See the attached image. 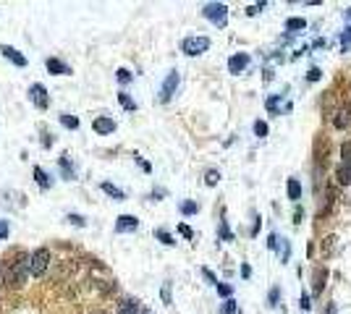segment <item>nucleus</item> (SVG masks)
<instances>
[{"mask_svg":"<svg viewBox=\"0 0 351 314\" xmlns=\"http://www.w3.org/2000/svg\"><path fill=\"white\" fill-rule=\"evenodd\" d=\"M268 134H270L268 123H265V120H255V136H257V139H265Z\"/></svg>","mask_w":351,"mask_h":314,"instance_id":"c756f323","label":"nucleus"},{"mask_svg":"<svg viewBox=\"0 0 351 314\" xmlns=\"http://www.w3.org/2000/svg\"><path fill=\"white\" fill-rule=\"evenodd\" d=\"M139 228V220L134 215H118L115 217V233H134Z\"/></svg>","mask_w":351,"mask_h":314,"instance_id":"9d476101","label":"nucleus"},{"mask_svg":"<svg viewBox=\"0 0 351 314\" xmlns=\"http://www.w3.org/2000/svg\"><path fill=\"white\" fill-rule=\"evenodd\" d=\"M178 233L184 236V239H189V241L194 239V230H191L189 225H184V223H181V225H178Z\"/></svg>","mask_w":351,"mask_h":314,"instance_id":"a19ab883","label":"nucleus"},{"mask_svg":"<svg viewBox=\"0 0 351 314\" xmlns=\"http://www.w3.org/2000/svg\"><path fill=\"white\" fill-rule=\"evenodd\" d=\"M320 76H322V71H320V68H309V74H307V81H320Z\"/></svg>","mask_w":351,"mask_h":314,"instance_id":"79ce46f5","label":"nucleus"},{"mask_svg":"<svg viewBox=\"0 0 351 314\" xmlns=\"http://www.w3.org/2000/svg\"><path fill=\"white\" fill-rule=\"evenodd\" d=\"M249 63H252L249 53H233V55L228 58V71H231L233 76H239V74H244L246 68H249Z\"/></svg>","mask_w":351,"mask_h":314,"instance_id":"6e6552de","label":"nucleus"},{"mask_svg":"<svg viewBox=\"0 0 351 314\" xmlns=\"http://www.w3.org/2000/svg\"><path fill=\"white\" fill-rule=\"evenodd\" d=\"M236 312H239V304L233 299H225L223 306H220V314H236Z\"/></svg>","mask_w":351,"mask_h":314,"instance_id":"7c9ffc66","label":"nucleus"},{"mask_svg":"<svg viewBox=\"0 0 351 314\" xmlns=\"http://www.w3.org/2000/svg\"><path fill=\"white\" fill-rule=\"evenodd\" d=\"M262 8H268V3H265V0H259V3H255V5H249V8H246V16H257Z\"/></svg>","mask_w":351,"mask_h":314,"instance_id":"f704fd0d","label":"nucleus"},{"mask_svg":"<svg viewBox=\"0 0 351 314\" xmlns=\"http://www.w3.org/2000/svg\"><path fill=\"white\" fill-rule=\"evenodd\" d=\"M278 252H281V259H283V262H288V259H291V241H288V239H281V241H278Z\"/></svg>","mask_w":351,"mask_h":314,"instance_id":"393cba45","label":"nucleus"},{"mask_svg":"<svg viewBox=\"0 0 351 314\" xmlns=\"http://www.w3.org/2000/svg\"><path fill=\"white\" fill-rule=\"evenodd\" d=\"M341 157H343V163H351V144H341Z\"/></svg>","mask_w":351,"mask_h":314,"instance_id":"ea45409f","label":"nucleus"},{"mask_svg":"<svg viewBox=\"0 0 351 314\" xmlns=\"http://www.w3.org/2000/svg\"><path fill=\"white\" fill-rule=\"evenodd\" d=\"M215 288H218V293H220L223 299H231V296H233V285H228V283H218Z\"/></svg>","mask_w":351,"mask_h":314,"instance_id":"72a5a7b5","label":"nucleus"},{"mask_svg":"<svg viewBox=\"0 0 351 314\" xmlns=\"http://www.w3.org/2000/svg\"><path fill=\"white\" fill-rule=\"evenodd\" d=\"M257 230H259V215H255V228H252V236H257Z\"/></svg>","mask_w":351,"mask_h":314,"instance_id":"8fccbe9b","label":"nucleus"},{"mask_svg":"<svg viewBox=\"0 0 351 314\" xmlns=\"http://www.w3.org/2000/svg\"><path fill=\"white\" fill-rule=\"evenodd\" d=\"M29 100L34 102L37 110H48L50 107V94H48V89H45L42 84H32L29 87Z\"/></svg>","mask_w":351,"mask_h":314,"instance_id":"423d86ee","label":"nucleus"},{"mask_svg":"<svg viewBox=\"0 0 351 314\" xmlns=\"http://www.w3.org/2000/svg\"><path fill=\"white\" fill-rule=\"evenodd\" d=\"M8 233H11V223L8 220H0V241L8 239Z\"/></svg>","mask_w":351,"mask_h":314,"instance_id":"58836bf2","label":"nucleus"},{"mask_svg":"<svg viewBox=\"0 0 351 314\" xmlns=\"http://www.w3.org/2000/svg\"><path fill=\"white\" fill-rule=\"evenodd\" d=\"M286 189H288V199L291 202L302 199V183H299V178H288V181H286Z\"/></svg>","mask_w":351,"mask_h":314,"instance_id":"2eb2a0df","label":"nucleus"},{"mask_svg":"<svg viewBox=\"0 0 351 314\" xmlns=\"http://www.w3.org/2000/svg\"><path fill=\"white\" fill-rule=\"evenodd\" d=\"M278 241H281V239H278V233H270V236H268V249L275 252V249H278Z\"/></svg>","mask_w":351,"mask_h":314,"instance_id":"37998d69","label":"nucleus"},{"mask_svg":"<svg viewBox=\"0 0 351 314\" xmlns=\"http://www.w3.org/2000/svg\"><path fill=\"white\" fill-rule=\"evenodd\" d=\"M343 34H346V37H349V40H351V27H346V31H343Z\"/></svg>","mask_w":351,"mask_h":314,"instance_id":"3c124183","label":"nucleus"},{"mask_svg":"<svg viewBox=\"0 0 351 314\" xmlns=\"http://www.w3.org/2000/svg\"><path fill=\"white\" fill-rule=\"evenodd\" d=\"M349 120H351V113H346V110H338L333 123L338 126V129H346V126H349Z\"/></svg>","mask_w":351,"mask_h":314,"instance_id":"cd10ccee","label":"nucleus"},{"mask_svg":"<svg viewBox=\"0 0 351 314\" xmlns=\"http://www.w3.org/2000/svg\"><path fill=\"white\" fill-rule=\"evenodd\" d=\"M178 84H181V74H178V71H171V74L165 76V81H162V87H160V102H171V97L176 94Z\"/></svg>","mask_w":351,"mask_h":314,"instance_id":"39448f33","label":"nucleus"},{"mask_svg":"<svg viewBox=\"0 0 351 314\" xmlns=\"http://www.w3.org/2000/svg\"><path fill=\"white\" fill-rule=\"evenodd\" d=\"M58 165H61V176L66 178V181H74V178H76V168H74V163H71V157H68V155H61Z\"/></svg>","mask_w":351,"mask_h":314,"instance_id":"ddd939ff","label":"nucleus"},{"mask_svg":"<svg viewBox=\"0 0 351 314\" xmlns=\"http://www.w3.org/2000/svg\"><path fill=\"white\" fill-rule=\"evenodd\" d=\"M155 239H158L160 243H165V246H173V243H176V241H173V236L168 233L165 228H158V230H155Z\"/></svg>","mask_w":351,"mask_h":314,"instance_id":"a878e982","label":"nucleus"},{"mask_svg":"<svg viewBox=\"0 0 351 314\" xmlns=\"http://www.w3.org/2000/svg\"><path fill=\"white\" fill-rule=\"evenodd\" d=\"M241 278H252V267L249 265H241Z\"/></svg>","mask_w":351,"mask_h":314,"instance_id":"09e8293b","label":"nucleus"},{"mask_svg":"<svg viewBox=\"0 0 351 314\" xmlns=\"http://www.w3.org/2000/svg\"><path fill=\"white\" fill-rule=\"evenodd\" d=\"M100 189H102V191H105V194H108V196H113V199H115V202H123V199H126V191H121V189H118V186H113V183H110V181H102V183H100Z\"/></svg>","mask_w":351,"mask_h":314,"instance_id":"4468645a","label":"nucleus"},{"mask_svg":"<svg viewBox=\"0 0 351 314\" xmlns=\"http://www.w3.org/2000/svg\"><path fill=\"white\" fill-rule=\"evenodd\" d=\"M160 293H162V301L171 306V304H173V299H171V283H162V291H160Z\"/></svg>","mask_w":351,"mask_h":314,"instance_id":"e433bc0d","label":"nucleus"},{"mask_svg":"<svg viewBox=\"0 0 351 314\" xmlns=\"http://www.w3.org/2000/svg\"><path fill=\"white\" fill-rule=\"evenodd\" d=\"M32 173H34V181H37L40 189H50V186H53V178H50L48 173L40 168V165H34V170H32Z\"/></svg>","mask_w":351,"mask_h":314,"instance_id":"dca6fc26","label":"nucleus"},{"mask_svg":"<svg viewBox=\"0 0 351 314\" xmlns=\"http://www.w3.org/2000/svg\"><path fill=\"white\" fill-rule=\"evenodd\" d=\"M45 68H48L50 74H55V76H68L71 74V68L61 60V58H48V60H45Z\"/></svg>","mask_w":351,"mask_h":314,"instance_id":"f8f14e48","label":"nucleus"},{"mask_svg":"<svg viewBox=\"0 0 351 314\" xmlns=\"http://www.w3.org/2000/svg\"><path fill=\"white\" fill-rule=\"evenodd\" d=\"M218 236H220V241H233V230L228 225V220H225V215L220 217V225H218Z\"/></svg>","mask_w":351,"mask_h":314,"instance_id":"6ab92c4d","label":"nucleus"},{"mask_svg":"<svg viewBox=\"0 0 351 314\" xmlns=\"http://www.w3.org/2000/svg\"><path fill=\"white\" fill-rule=\"evenodd\" d=\"M115 79H118L121 84H128L134 76H131V71H128V68H118V71H115Z\"/></svg>","mask_w":351,"mask_h":314,"instance_id":"473e14b6","label":"nucleus"},{"mask_svg":"<svg viewBox=\"0 0 351 314\" xmlns=\"http://www.w3.org/2000/svg\"><path fill=\"white\" fill-rule=\"evenodd\" d=\"M278 304H281V285H272L270 293H268V306H270V309H275Z\"/></svg>","mask_w":351,"mask_h":314,"instance_id":"b1692460","label":"nucleus"},{"mask_svg":"<svg viewBox=\"0 0 351 314\" xmlns=\"http://www.w3.org/2000/svg\"><path fill=\"white\" fill-rule=\"evenodd\" d=\"M202 275H205V278H207V280H210V283H212V285H218V283H220V280H218V278H215V275H212L210 270H207V267H202Z\"/></svg>","mask_w":351,"mask_h":314,"instance_id":"a18cd8bd","label":"nucleus"},{"mask_svg":"<svg viewBox=\"0 0 351 314\" xmlns=\"http://www.w3.org/2000/svg\"><path fill=\"white\" fill-rule=\"evenodd\" d=\"M299 306H302L304 312H309V309H312V299L307 296V291H304V293H302V299H299Z\"/></svg>","mask_w":351,"mask_h":314,"instance_id":"4c0bfd02","label":"nucleus"},{"mask_svg":"<svg viewBox=\"0 0 351 314\" xmlns=\"http://www.w3.org/2000/svg\"><path fill=\"white\" fill-rule=\"evenodd\" d=\"M218 181H220V170L210 168V170L205 173V183H207V186H218Z\"/></svg>","mask_w":351,"mask_h":314,"instance_id":"2f4dec72","label":"nucleus"},{"mask_svg":"<svg viewBox=\"0 0 351 314\" xmlns=\"http://www.w3.org/2000/svg\"><path fill=\"white\" fill-rule=\"evenodd\" d=\"M283 97H286V94H270V97L265 100V110H268L270 115H281L286 110H291V102H286V105H283Z\"/></svg>","mask_w":351,"mask_h":314,"instance_id":"1a4fd4ad","label":"nucleus"},{"mask_svg":"<svg viewBox=\"0 0 351 314\" xmlns=\"http://www.w3.org/2000/svg\"><path fill=\"white\" fill-rule=\"evenodd\" d=\"M178 209H181V215H184V217H189V215H197V212H199V204L191 202V199H186V202L178 204Z\"/></svg>","mask_w":351,"mask_h":314,"instance_id":"aec40b11","label":"nucleus"},{"mask_svg":"<svg viewBox=\"0 0 351 314\" xmlns=\"http://www.w3.org/2000/svg\"><path fill=\"white\" fill-rule=\"evenodd\" d=\"M92 129H95V134H100V136H108V134H113L118 129V123L113 120V115H97L92 120Z\"/></svg>","mask_w":351,"mask_h":314,"instance_id":"0eeeda50","label":"nucleus"},{"mask_svg":"<svg viewBox=\"0 0 351 314\" xmlns=\"http://www.w3.org/2000/svg\"><path fill=\"white\" fill-rule=\"evenodd\" d=\"M27 275H29V257H18L8 272V283L14 288H21L27 283Z\"/></svg>","mask_w":351,"mask_h":314,"instance_id":"f03ea898","label":"nucleus"},{"mask_svg":"<svg viewBox=\"0 0 351 314\" xmlns=\"http://www.w3.org/2000/svg\"><path fill=\"white\" fill-rule=\"evenodd\" d=\"M202 16L207 21H212L215 27H225V24H228V5L225 3H205Z\"/></svg>","mask_w":351,"mask_h":314,"instance_id":"f257e3e1","label":"nucleus"},{"mask_svg":"<svg viewBox=\"0 0 351 314\" xmlns=\"http://www.w3.org/2000/svg\"><path fill=\"white\" fill-rule=\"evenodd\" d=\"M272 76H275V74H272V68H265V71H262V79H265V81H272Z\"/></svg>","mask_w":351,"mask_h":314,"instance_id":"de8ad7c7","label":"nucleus"},{"mask_svg":"<svg viewBox=\"0 0 351 314\" xmlns=\"http://www.w3.org/2000/svg\"><path fill=\"white\" fill-rule=\"evenodd\" d=\"M66 220L71 223V225H76V228H87V217L79 215V212H68Z\"/></svg>","mask_w":351,"mask_h":314,"instance_id":"c85d7f7f","label":"nucleus"},{"mask_svg":"<svg viewBox=\"0 0 351 314\" xmlns=\"http://www.w3.org/2000/svg\"><path fill=\"white\" fill-rule=\"evenodd\" d=\"M210 50V37H186L184 42H181V53H186V55H202Z\"/></svg>","mask_w":351,"mask_h":314,"instance_id":"7ed1b4c3","label":"nucleus"},{"mask_svg":"<svg viewBox=\"0 0 351 314\" xmlns=\"http://www.w3.org/2000/svg\"><path fill=\"white\" fill-rule=\"evenodd\" d=\"M53 144H55V136H53L50 131H45V129H42V147H45V150H50Z\"/></svg>","mask_w":351,"mask_h":314,"instance_id":"c9c22d12","label":"nucleus"},{"mask_svg":"<svg viewBox=\"0 0 351 314\" xmlns=\"http://www.w3.org/2000/svg\"><path fill=\"white\" fill-rule=\"evenodd\" d=\"M299 29H307V21L304 18H286V31H299Z\"/></svg>","mask_w":351,"mask_h":314,"instance_id":"5701e85b","label":"nucleus"},{"mask_svg":"<svg viewBox=\"0 0 351 314\" xmlns=\"http://www.w3.org/2000/svg\"><path fill=\"white\" fill-rule=\"evenodd\" d=\"M50 265V252L48 249H34V252L29 254V272L34 275V278H40V275L48 270Z\"/></svg>","mask_w":351,"mask_h":314,"instance_id":"20e7f679","label":"nucleus"},{"mask_svg":"<svg viewBox=\"0 0 351 314\" xmlns=\"http://www.w3.org/2000/svg\"><path fill=\"white\" fill-rule=\"evenodd\" d=\"M165 194H168L165 189H155L152 194H149V199H160V196H165Z\"/></svg>","mask_w":351,"mask_h":314,"instance_id":"49530a36","label":"nucleus"},{"mask_svg":"<svg viewBox=\"0 0 351 314\" xmlns=\"http://www.w3.org/2000/svg\"><path fill=\"white\" fill-rule=\"evenodd\" d=\"M338 181H341L343 186H351V163H341L338 165Z\"/></svg>","mask_w":351,"mask_h":314,"instance_id":"f3484780","label":"nucleus"},{"mask_svg":"<svg viewBox=\"0 0 351 314\" xmlns=\"http://www.w3.org/2000/svg\"><path fill=\"white\" fill-rule=\"evenodd\" d=\"M118 102H121L123 107H126L128 113H134V110H136V102L128 97V92H118Z\"/></svg>","mask_w":351,"mask_h":314,"instance_id":"bb28decb","label":"nucleus"},{"mask_svg":"<svg viewBox=\"0 0 351 314\" xmlns=\"http://www.w3.org/2000/svg\"><path fill=\"white\" fill-rule=\"evenodd\" d=\"M343 16H346V18H351V8H346V11H343Z\"/></svg>","mask_w":351,"mask_h":314,"instance_id":"603ef678","label":"nucleus"},{"mask_svg":"<svg viewBox=\"0 0 351 314\" xmlns=\"http://www.w3.org/2000/svg\"><path fill=\"white\" fill-rule=\"evenodd\" d=\"M325 278H328V270H325V267H317V272H315V293H322Z\"/></svg>","mask_w":351,"mask_h":314,"instance_id":"412c9836","label":"nucleus"},{"mask_svg":"<svg viewBox=\"0 0 351 314\" xmlns=\"http://www.w3.org/2000/svg\"><path fill=\"white\" fill-rule=\"evenodd\" d=\"M0 53H3V58H8V60L14 63V66H18V68L27 66V55H24L21 50L11 47V45H0Z\"/></svg>","mask_w":351,"mask_h":314,"instance_id":"9b49d317","label":"nucleus"},{"mask_svg":"<svg viewBox=\"0 0 351 314\" xmlns=\"http://www.w3.org/2000/svg\"><path fill=\"white\" fill-rule=\"evenodd\" d=\"M118 314H139V304L134 299H123L118 304Z\"/></svg>","mask_w":351,"mask_h":314,"instance_id":"a211bd4d","label":"nucleus"},{"mask_svg":"<svg viewBox=\"0 0 351 314\" xmlns=\"http://www.w3.org/2000/svg\"><path fill=\"white\" fill-rule=\"evenodd\" d=\"M61 123L66 126V129H71V131L79 129V118H76V115H71V113H61Z\"/></svg>","mask_w":351,"mask_h":314,"instance_id":"4be33fe9","label":"nucleus"},{"mask_svg":"<svg viewBox=\"0 0 351 314\" xmlns=\"http://www.w3.org/2000/svg\"><path fill=\"white\" fill-rule=\"evenodd\" d=\"M134 160H136V163H139V168H142V170H144V173H152V165H149V163H147V160H142L139 155H136Z\"/></svg>","mask_w":351,"mask_h":314,"instance_id":"c03bdc74","label":"nucleus"}]
</instances>
